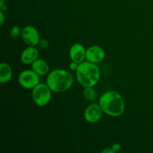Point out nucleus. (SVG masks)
Returning <instances> with one entry per match:
<instances>
[{
  "label": "nucleus",
  "instance_id": "obj_1",
  "mask_svg": "<svg viewBox=\"0 0 153 153\" xmlns=\"http://www.w3.org/2000/svg\"><path fill=\"white\" fill-rule=\"evenodd\" d=\"M99 105L103 113L108 116L117 117L125 111V102L122 96L115 91H108L102 94Z\"/></svg>",
  "mask_w": 153,
  "mask_h": 153
},
{
  "label": "nucleus",
  "instance_id": "obj_2",
  "mask_svg": "<svg viewBox=\"0 0 153 153\" xmlns=\"http://www.w3.org/2000/svg\"><path fill=\"white\" fill-rule=\"evenodd\" d=\"M74 82V78L69 71L63 69H56L49 72L46 82L52 92L63 93L68 91Z\"/></svg>",
  "mask_w": 153,
  "mask_h": 153
},
{
  "label": "nucleus",
  "instance_id": "obj_3",
  "mask_svg": "<svg viewBox=\"0 0 153 153\" xmlns=\"http://www.w3.org/2000/svg\"><path fill=\"white\" fill-rule=\"evenodd\" d=\"M76 73L78 82L84 88L96 86L101 76L100 70L97 64L88 61L79 64Z\"/></svg>",
  "mask_w": 153,
  "mask_h": 153
},
{
  "label": "nucleus",
  "instance_id": "obj_4",
  "mask_svg": "<svg viewBox=\"0 0 153 153\" xmlns=\"http://www.w3.org/2000/svg\"><path fill=\"white\" fill-rule=\"evenodd\" d=\"M52 91L47 84L39 83L32 89V100L34 104L38 107H45L52 99Z\"/></svg>",
  "mask_w": 153,
  "mask_h": 153
},
{
  "label": "nucleus",
  "instance_id": "obj_5",
  "mask_svg": "<svg viewBox=\"0 0 153 153\" xmlns=\"http://www.w3.org/2000/svg\"><path fill=\"white\" fill-rule=\"evenodd\" d=\"M18 82L22 88L32 90L40 83V76L33 70H25L18 76Z\"/></svg>",
  "mask_w": 153,
  "mask_h": 153
},
{
  "label": "nucleus",
  "instance_id": "obj_6",
  "mask_svg": "<svg viewBox=\"0 0 153 153\" xmlns=\"http://www.w3.org/2000/svg\"><path fill=\"white\" fill-rule=\"evenodd\" d=\"M21 37L28 46H36L40 40V36L37 28L33 25H25L22 29Z\"/></svg>",
  "mask_w": 153,
  "mask_h": 153
},
{
  "label": "nucleus",
  "instance_id": "obj_7",
  "mask_svg": "<svg viewBox=\"0 0 153 153\" xmlns=\"http://www.w3.org/2000/svg\"><path fill=\"white\" fill-rule=\"evenodd\" d=\"M103 111L99 104L93 103L90 105L84 112L85 120L89 123H96L101 120Z\"/></svg>",
  "mask_w": 153,
  "mask_h": 153
},
{
  "label": "nucleus",
  "instance_id": "obj_8",
  "mask_svg": "<svg viewBox=\"0 0 153 153\" xmlns=\"http://www.w3.org/2000/svg\"><path fill=\"white\" fill-rule=\"evenodd\" d=\"M105 52L101 46L94 45L86 49L85 60L94 64H99L104 60Z\"/></svg>",
  "mask_w": 153,
  "mask_h": 153
},
{
  "label": "nucleus",
  "instance_id": "obj_9",
  "mask_svg": "<svg viewBox=\"0 0 153 153\" xmlns=\"http://www.w3.org/2000/svg\"><path fill=\"white\" fill-rule=\"evenodd\" d=\"M69 55L72 61L81 64L85 61V58H86V49L81 43H74L70 47Z\"/></svg>",
  "mask_w": 153,
  "mask_h": 153
},
{
  "label": "nucleus",
  "instance_id": "obj_10",
  "mask_svg": "<svg viewBox=\"0 0 153 153\" xmlns=\"http://www.w3.org/2000/svg\"><path fill=\"white\" fill-rule=\"evenodd\" d=\"M39 51L35 46H28L22 52L20 55V61L25 65H30L38 58Z\"/></svg>",
  "mask_w": 153,
  "mask_h": 153
},
{
  "label": "nucleus",
  "instance_id": "obj_11",
  "mask_svg": "<svg viewBox=\"0 0 153 153\" xmlns=\"http://www.w3.org/2000/svg\"><path fill=\"white\" fill-rule=\"evenodd\" d=\"M31 70H34L40 76H44L49 74V66L46 61L37 58L31 64Z\"/></svg>",
  "mask_w": 153,
  "mask_h": 153
},
{
  "label": "nucleus",
  "instance_id": "obj_12",
  "mask_svg": "<svg viewBox=\"0 0 153 153\" xmlns=\"http://www.w3.org/2000/svg\"><path fill=\"white\" fill-rule=\"evenodd\" d=\"M13 76L12 68L7 63L1 62L0 64V83L4 85L11 80Z\"/></svg>",
  "mask_w": 153,
  "mask_h": 153
},
{
  "label": "nucleus",
  "instance_id": "obj_13",
  "mask_svg": "<svg viewBox=\"0 0 153 153\" xmlns=\"http://www.w3.org/2000/svg\"><path fill=\"white\" fill-rule=\"evenodd\" d=\"M83 97L88 102H94L97 100V91L94 87H88L83 90Z\"/></svg>",
  "mask_w": 153,
  "mask_h": 153
},
{
  "label": "nucleus",
  "instance_id": "obj_14",
  "mask_svg": "<svg viewBox=\"0 0 153 153\" xmlns=\"http://www.w3.org/2000/svg\"><path fill=\"white\" fill-rule=\"evenodd\" d=\"M21 32H22V30L19 28V27L17 25H14L10 30V37L13 39L16 38L19 35H21Z\"/></svg>",
  "mask_w": 153,
  "mask_h": 153
},
{
  "label": "nucleus",
  "instance_id": "obj_15",
  "mask_svg": "<svg viewBox=\"0 0 153 153\" xmlns=\"http://www.w3.org/2000/svg\"><path fill=\"white\" fill-rule=\"evenodd\" d=\"M39 47L41 48V49H46V48L49 46V42L47 41V40L45 38L40 39V42L38 43Z\"/></svg>",
  "mask_w": 153,
  "mask_h": 153
},
{
  "label": "nucleus",
  "instance_id": "obj_16",
  "mask_svg": "<svg viewBox=\"0 0 153 153\" xmlns=\"http://www.w3.org/2000/svg\"><path fill=\"white\" fill-rule=\"evenodd\" d=\"M79 64H78V63L71 61V62L69 64V68H70V70H72V71H76L78 67H79Z\"/></svg>",
  "mask_w": 153,
  "mask_h": 153
},
{
  "label": "nucleus",
  "instance_id": "obj_17",
  "mask_svg": "<svg viewBox=\"0 0 153 153\" xmlns=\"http://www.w3.org/2000/svg\"><path fill=\"white\" fill-rule=\"evenodd\" d=\"M111 148L114 150V153L120 152V151H121V149H122V146H121V145L118 143H114L111 146Z\"/></svg>",
  "mask_w": 153,
  "mask_h": 153
},
{
  "label": "nucleus",
  "instance_id": "obj_18",
  "mask_svg": "<svg viewBox=\"0 0 153 153\" xmlns=\"http://www.w3.org/2000/svg\"><path fill=\"white\" fill-rule=\"evenodd\" d=\"M4 23V11L0 10V25L2 26Z\"/></svg>",
  "mask_w": 153,
  "mask_h": 153
},
{
  "label": "nucleus",
  "instance_id": "obj_19",
  "mask_svg": "<svg viewBox=\"0 0 153 153\" xmlns=\"http://www.w3.org/2000/svg\"><path fill=\"white\" fill-rule=\"evenodd\" d=\"M4 1L5 0H1V1H0V10H2V11H4L7 9L6 5L4 4Z\"/></svg>",
  "mask_w": 153,
  "mask_h": 153
},
{
  "label": "nucleus",
  "instance_id": "obj_20",
  "mask_svg": "<svg viewBox=\"0 0 153 153\" xmlns=\"http://www.w3.org/2000/svg\"><path fill=\"white\" fill-rule=\"evenodd\" d=\"M102 153H114V150L112 149L111 147L105 148V149H104L102 151Z\"/></svg>",
  "mask_w": 153,
  "mask_h": 153
}]
</instances>
